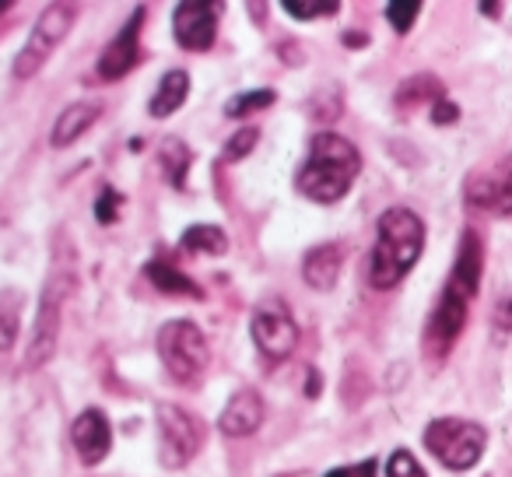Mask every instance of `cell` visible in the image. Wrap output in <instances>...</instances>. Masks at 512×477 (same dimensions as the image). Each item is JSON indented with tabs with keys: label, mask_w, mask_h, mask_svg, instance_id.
I'll list each match as a JSON object with an SVG mask.
<instances>
[{
	"label": "cell",
	"mask_w": 512,
	"mask_h": 477,
	"mask_svg": "<svg viewBox=\"0 0 512 477\" xmlns=\"http://www.w3.org/2000/svg\"><path fill=\"white\" fill-rule=\"evenodd\" d=\"M358 172H362V151L348 137L323 130L309 144V158L299 172V193L313 204H337L348 197Z\"/></svg>",
	"instance_id": "2"
},
{
	"label": "cell",
	"mask_w": 512,
	"mask_h": 477,
	"mask_svg": "<svg viewBox=\"0 0 512 477\" xmlns=\"http://www.w3.org/2000/svg\"><path fill=\"white\" fill-rule=\"evenodd\" d=\"M78 15H81L78 4H64V0H60V4H46L43 15L32 25V36L25 39V46L18 50L15 64H11V74H15L18 81L36 78L46 67V60H50L53 53L64 46V39L71 36Z\"/></svg>",
	"instance_id": "5"
},
{
	"label": "cell",
	"mask_w": 512,
	"mask_h": 477,
	"mask_svg": "<svg viewBox=\"0 0 512 477\" xmlns=\"http://www.w3.org/2000/svg\"><path fill=\"white\" fill-rule=\"evenodd\" d=\"M425 250V221L411 207H386L379 214L376 246L369 257V285L390 292L411 274Z\"/></svg>",
	"instance_id": "1"
},
{
	"label": "cell",
	"mask_w": 512,
	"mask_h": 477,
	"mask_svg": "<svg viewBox=\"0 0 512 477\" xmlns=\"http://www.w3.org/2000/svg\"><path fill=\"white\" fill-rule=\"evenodd\" d=\"M120 207H123V193L106 186V190L99 193V200H95V218H99V225H113V221L120 218Z\"/></svg>",
	"instance_id": "28"
},
{
	"label": "cell",
	"mask_w": 512,
	"mask_h": 477,
	"mask_svg": "<svg viewBox=\"0 0 512 477\" xmlns=\"http://www.w3.org/2000/svg\"><path fill=\"white\" fill-rule=\"evenodd\" d=\"M467 313H470V299H463L460 292L453 288H442L439 302L435 309L428 313V323H425V334H421V351L432 365H439L442 358L453 351V344L460 341L463 327H467Z\"/></svg>",
	"instance_id": "9"
},
{
	"label": "cell",
	"mask_w": 512,
	"mask_h": 477,
	"mask_svg": "<svg viewBox=\"0 0 512 477\" xmlns=\"http://www.w3.org/2000/svg\"><path fill=\"white\" fill-rule=\"evenodd\" d=\"M341 267H344V246L320 243L302 260V278H306V285L316 288V292H330V288L337 285V278H341Z\"/></svg>",
	"instance_id": "16"
},
{
	"label": "cell",
	"mask_w": 512,
	"mask_h": 477,
	"mask_svg": "<svg viewBox=\"0 0 512 477\" xmlns=\"http://www.w3.org/2000/svg\"><path fill=\"white\" fill-rule=\"evenodd\" d=\"M256 144H260V130H256V127H239L225 141L221 158H225V162H242V158H249V151H253Z\"/></svg>",
	"instance_id": "26"
},
{
	"label": "cell",
	"mask_w": 512,
	"mask_h": 477,
	"mask_svg": "<svg viewBox=\"0 0 512 477\" xmlns=\"http://www.w3.org/2000/svg\"><path fill=\"white\" fill-rule=\"evenodd\" d=\"M425 446L442 467L470 470L488 449V432L467 418H435L425 428Z\"/></svg>",
	"instance_id": "6"
},
{
	"label": "cell",
	"mask_w": 512,
	"mask_h": 477,
	"mask_svg": "<svg viewBox=\"0 0 512 477\" xmlns=\"http://www.w3.org/2000/svg\"><path fill=\"white\" fill-rule=\"evenodd\" d=\"M264 418H267L264 397H260L256 390H249V386H242V390H235L232 397L225 400L218 428H221V435H228V439H246V435L260 432Z\"/></svg>",
	"instance_id": "14"
},
{
	"label": "cell",
	"mask_w": 512,
	"mask_h": 477,
	"mask_svg": "<svg viewBox=\"0 0 512 477\" xmlns=\"http://www.w3.org/2000/svg\"><path fill=\"white\" fill-rule=\"evenodd\" d=\"M186 95H190V74H186L183 67H176V71H169L158 81L155 95H151V102H148V113L155 116V120H169V116L179 113Z\"/></svg>",
	"instance_id": "18"
},
{
	"label": "cell",
	"mask_w": 512,
	"mask_h": 477,
	"mask_svg": "<svg viewBox=\"0 0 512 477\" xmlns=\"http://www.w3.org/2000/svg\"><path fill=\"white\" fill-rule=\"evenodd\" d=\"M386 477H428V474H425V467L414 460V453L397 449V453L390 456V463H386Z\"/></svg>",
	"instance_id": "29"
},
{
	"label": "cell",
	"mask_w": 512,
	"mask_h": 477,
	"mask_svg": "<svg viewBox=\"0 0 512 477\" xmlns=\"http://www.w3.org/2000/svg\"><path fill=\"white\" fill-rule=\"evenodd\" d=\"M274 99H278V95H274L271 88H256V92H242V95H235V99H228L225 116H228V120H242V116L267 109Z\"/></svg>",
	"instance_id": "25"
},
{
	"label": "cell",
	"mask_w": 512,
	"mask_h": 477,
	"mask_svg": "<svg viewBox=\"0 0 512 477\" xmlns=\"http://www.w3.org/2000/svg\"><path fill=\"white\" fill-rule=\"evenodd\" d=\"M481 274H484V243L474 228H463L460 235V250H456V264L449 274L446 285L453 292H460L463 299H474L477 288H481Z\"/></svg>",
	"instance_id": "15"
},
{
	"label": "cell",
	"mask_w": 512,
	"mask_h": 477,
	"mask_svg": "<svg viewBox=\"0 0 512 477\" xmlns=\"http://www.w3.org/2000/svg\"><path fill=\"white\" fill-rule=\"evenodd\" d=\"M309 397H320V372H309Z\"/></svg>",
	"instance_id": "32"
},
{
	"label": "cell",
	"mask_w": 512,
	"mask_h": 477,
	"mask_svg": "<svg viewBox=\"0 0 512 477\" xmlns=\"http://www.w3.org/2000/svg\"><path fill=\"white\" fill-rule=\"evenodd\" d=\"M74 292V278L71 271H53L46 281L43 295H39V309L36 320H32V337L29 348H25V372H39L53 362L60 344V323H64V302Z\"/></svg>",
	"instance_id": "3"
},
{
	"label": "cell",
	"mask_w": 512,
	"mask_h": 477,
	"mask_svg": "<svg viewBox=\"0 0 512 477\" xmlns=\"http://www.w3.org/2000/svg\"><path fill=\"white\" fill-rule=\"evenodd\" d=\"M71 442H74V453L81 456L85 467H99L109 456V449H113V425H109V418L99 407H88V411H81L78 418H74Z\"/></svg>",
	"instance_id": "13"
},
{
	"label": "cell",
	"mask_w": 512,
	"mask_h": 477,
	"mask_svg": "<svg viewBox=\"0 0 512 477\" xmlns=\"http://www.w3.org/2000/svg\"><path fill=\"white\" fill-rule=\"evenodd\" d=\"M460 120V106H456L453 99H439L432 106V123H439V127H446V123H456Z\"/></svg>",
	"instance_id": "30"
},
{
	"label": "cell",
	"mask_w": 512,
	"mask_h": 477,
	"mask_svg": "<svg viewBox=\"0 0 512 477\" xmlns=\"http://www.w3.org/2000/svg\"><path fill=\"white\" fill-rule=\"evenodd\" d=\"M179 246H183L186 253H193V257H225L228 235H225V228H218V225H193L183 232Z\"/></svg>",
	"instance_id": "20"
},
{
	"label": "cell",
	"mask_w": 512,
	"mask_h": 477,
	"mask_svg": "<svg viewBox=\"0 0 512 477\" xmlns=\"http://www.w3.org/2000/svg\"><path fill=\"white\" fill-rule=\"evenodd\" d=\"M158 358L176 383L193 386L211 365V344L193 320H169L158 330Z\"/></svg>",
	"instance_id": "4"
},
{
	"label": "cell",
	"mask_w": 512,
	"mask_h": 477,
	"mask_svg": "<svg viewBox=\"0 0 512 477\" xmlns=\"http://www.w3.org/2000/svg\"><path fill=\"white\" fill-rule=\"evenodd\" d=\"M155 421L162 435V463L169 470H183L204 449V421L179 404H158Z\"/></svg>",
	"instance_id": "7"
},
{
	"label": "cell",
	"mask_w": 512,
	"mask_h": 477,
	"mask_svg": "<svg viewBox=\"0 0 512 477\" xmlns=\"http://www.w3.org/2000/svg\"><path fill=\"white\" fill-rule=\"evenodd\" d=\"M221 15H225V4H218V0H183L172 11V36L190 53L211 50L218 39Z\"/></svg>",
	"instance_id": "10"
},
{
	"label": "cell",
	"mask_w": 512,
	"mask_h": 477,
	"mask_svg": "<svg viewBox=\"0 0 512 477\" xmlns=\"http://www.w3.org/2000/svg\"><path fill=\"white\" fill-rule=\"evenodd\" d=\"M418 15H421L418 0H393V4H386V18H390L393 32H400V36H407L414 29Z\"/></svg>",
	"instance_id": "27"
},
{
	"label": "cell",
	"mask_w": 512,
	"mask_h": 477,
	"mask_svg": "<svg viewBox=\"0 0 512 477\" xmlns=\"http://www.w3.org/2000/svg\"><path fill=\"white\" fill-rule=\"evenodd\" d=\"M144 15H148V8H137L134 15L127 18V25H123V29L116 32L113 39H109L106 50H102L99 67H95L102 81H120V78H127V74L134 71L137 57H141Z\"/></svg>",
	"instance_id": "12"
},
{
	"label": "cell",
	"mask_w": 512,
	"mask_h": 477,
	"mask_svg": "<svg viewBox=\"0 0 512 477\" xmlns=\"http://www.w3.org/2000/svg\"><path fill=\"white\" fill-rule=\"evenodd\" d=\"M281 8L299 22H316V18H334L341 4L337 0H281Z\"/></svg>",
	"instance_id": "24"
},
{
	"label": "cell",
	"mask_w": 512,
	"mask_h": 477,
	"mask_svg": "<svg viewBox=\"0 0 512 477\" xmlns=\"http://www.w3.org/2000/svg\"><path fill=\"white\" fill-rule=\"evenodd\" d=\"M463 197L474 211L512 214V155L498 158L488 169H477L467 176Z\"/></svg>",
	"instance_id": "11"
},
{
	"label": "cell",
	"mask_w": 512,
	"mask_h": 477,
	"mask_svg": "<svg viewBox=\"0 0 512 477\" xmlns=\"http://www.w3.org/2000/svg\"><path fill=\"white\" fill-rule=\"evenodd\" d=\"M22 334V292L4 288L0 292V355H8Z\"/></svg>",
	"instance_id": "21"
},
{
	"label": "cell",
	"mask_w": 512,
	"mask_h": 477,
	"mask_svg": "<svg viewBox=\"0 0 512 477\" xmlns=\"http://www.w3.org/2000/svg\"><path fill=\"white\" fill-rule=\"evenodd\" d=\"M495 327L505 330V334H512V295L495 306Z\"/></svg>",
	"instance_id": "31"
},
{
	"label": "cell",
	"mask_w": 512,
	"mask_h": 477,
	"mask_svg": "<svg viewBox=\"0 0 512 477\" xmlns=\"http://www.w3.org/2000/svg\"><path fill=\"white\" fill-rule=\"evenodd\" d=\"M99 116H102L99 102H71V106L57 116V123H53L50 144H53V148H71L74 141H81V137L95 127V120H99Z\"/></svg>",
	"instance_id": "17"
},
{
	"label": "cell",
	"mask_w": 512,
	"mask_h": 477,
	"mask_svg": "<svg viewBox=\"0 0 512 477\" xmlns=\"http://www.w3.org/2000/svg\"><path fill=\"white\" fill-rule=\"evenodd\" d=\"M144 274H148L151 285L165 295H179V299H204V288H200L193 278H186L179 267L165 264V260H148V264H144Z\"/></svg>",
	"instance_id": "19"
},
{
	"label": "cell",
	"mask_w": 512,
	"mask_h": 477,
	"mask_svg": "<svg viewBox=\"0 0 512 477\" xmlns=\"http://www.w3.org/2000/svg\"><path fill=\"white\" fill-rule=\"evenodd\" d=\"M327 477H355V474H351V470L348 467H334V470H330V474Z\"/></svg>",
	"instance_id": "35"
},
{
	"label": "cell",
	"mask_w": 512,
	"mask_h": 477,
	"mask_svg": "<svg viewBox=\"0 0 512 477\" xmlns=\"http://www.w3.org/2000/svg\"><path fill=\"white\" fill-rule=\"evenodd\" d=\"M446 99V88H442V81L435 78V74H414V78H407L404 85L397 88V106L400 109H411L418 106V102H439Z\"/></svg>",
	"instance_id": "22"
},
{
	"label": "cell",
	"mask_w": 512,
	"mask_h": 477,
	"mask_svg": "<svg viewBox=\"0 0 512 477\" xmlns=\"http://www.w3.org/2000/svg\"><path fill=\"white\" fill-rule=\"evenodd\" d=\"M249 334H253L256 351L271 362H285L299 348V323H295L292 309L281 299L256 302L253 320H249Z\"/></svg>",
	"instance_id": "8"
},
{
	"label": "cell",
	"mask_w": 512,
	"mask_h": 477,
	"mask_svg": "<svg viewBox=\"0 0 512 477\" xmlns=\"http://www.w3.org/2000/svg\"><path fill=\"white\" fill-rule=\"evenodd\" d=\"M372 470H376V463H362V467H358V470H351V474H355V477H372Z\"/></svg>",
	"instance_id": "33"
},
{
	"label": "cell",
	"mask_w": 512,
	"mask_h": 477,
	"mask_svg": "<svg viewBox=\"0 0 512 477\" xmlns=\"http://www.w3.org/2000/svg\"><path fill=\"white\" fill-rule=\"evenodd\" d=\"M190 165H193L190 148H186L179 137H165L162 141V169L176 190H183L186 186V172H190Z\"/></svg>",
	"instance_id": "23"
},
{
	"label": "cell",
	"mask_w": 512,
	"mask_h": 477,
	"mask_svg": "<svg viewBox=\"0 0 512 477\" xmlns=\"http://www.w3.org/2000/svg\"><path fill=\"white\" fill-rule=\"evenodd\" d=\"M481 11H484V15H502V4H488V0H484Z\"/></svg>",
	"instance_id": "34"
}]
</instances>
